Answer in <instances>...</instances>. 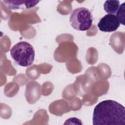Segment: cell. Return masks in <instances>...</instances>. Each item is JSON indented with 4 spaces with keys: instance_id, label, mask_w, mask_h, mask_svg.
I'll use <instances>...</instances> for the list:
<instances>
[{
    "instance_id": "obj_1",
    "label": "cell",
    "mask_w": 125,
    "mask_h": 125,
    "mask_svg": "<svg viewBox=\"0 0 125 125\" xmlns=\"http://www.w3.org/2000/svg\"><path fill=\"white\" fill-rule=\"evenodd\" d=\"M92 121L94 125H124L125 108L114 100L103 101L95 106Z\"/></svg>"
},
{
    "instance_id": "obj_2",
    "label": "cell",
    "mask_w": 125,
    "mask_h": 125,
    "mask_svg": "<svg viewBox=\"0 0 125 125\" xmlns=\"http://www.w3.org/2000/svg\"><path fill=\"white\" fill-rule=\"evenodd\" d=\"M12 58L18 65L27 67L31 65L35 59V50L29 42L21 41L17 43L10 49Z\"/></svg>"
},
{
    "instance_id": "obj_3",
    "label": "cell",
    "mask_w": 125,
    "mask_h": 125,
    "mask_svg": "<svg viewBox=\"0 0 125 125\" xmlns=\"http://www.w3.org/2000/svg\"><path fill=\"white\" fill-rule=\"evenodd\" d=\"M69 21L72 27L77 30H88L92 24V15L89 9L79 7L72 11Z\"/></svg>"
},
{
    "instance_id": "obj_4",
    "label": "cell",
    "mask_w": 125,
    "mask_h": 125,
    "mask_svg": "<svg viewBox=\"0 0 125 125\" xmlns=\"http://www.w3.org/2000/svg\"><path fill=\"white\" fill-rule=\"evenodd\" d=\"M120 25L116 15L107 14L101 19L97 26L99 29L102 32H111L117 30Z\"/></svg>"
},
{
    "instance_id": "obj_5",
    "label": "cell",
    "mask_w": 125,
    "mask_h": 125,
    "mask_svg": "<svg viewBox=\"0 0 125 125\" xmlns=\"http://www.w3.org/2000/svg\"><path fill=\"white\" fill-rule=\"evenodd\" d=\"M7 8L9 10H18L29 9L37 5L40 2L39 0H3Z\"/></svg>"
},
{
    "instance_id": "obj_6",
    "label": "cell",
    "mask_w": 125,
    "mask_h": 125,
    "mask_svg": "<svg viewBox=\"0 0 125 125\" xmlns=\"http://www.w3.org/2000/svg\"><path fill=\"white\" fill-rule=\"evenodd\" d=\"M119 6L120 1L116 0H106L104 4V10L108 14L114 15L116 14Z\"/></svg>"
},
{
    "instance_id": "obj_7",
    "label": "cell",
    "mask_w": 125,
    "mask_h": 125,
    "mask_svg": "<svg viewBox=\"0 0 125 125\" xmlns=\"http://www.w3.org/2000/svg\"><path fill=\"white\" fill-rule=\"evenodd\" d=\"M116 17L117 18L120 23L125 25V2L123 3L120 5L118 10L116 12Z\"/></svg>"
}]
</instances>
